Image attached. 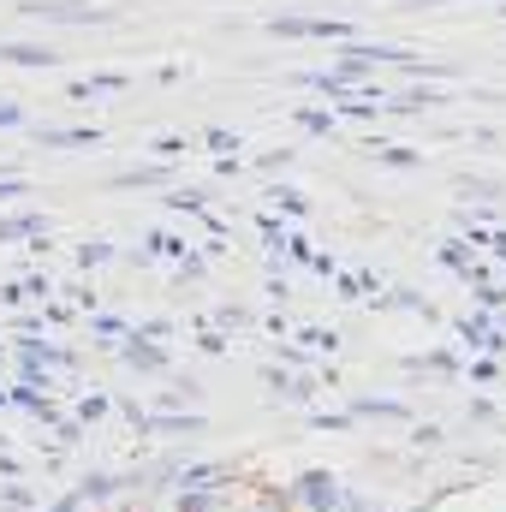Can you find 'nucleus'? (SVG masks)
Returning a JSON list of instances; mask_svg holds the SVG:
<instances>
[{
    "label": "nucleus",
    "instance_id": "nucleus-17",
    "mask_svg": "<svg viewBox=\"0 0 506 512\" xmlns=\"http://www.w3.org/2000/svg\"><path fill=\"white\" fill-rule=\"evenodd\" d=\"M0 126H18V108L12 102H0Z\"/></svg>",
    "mask_w": 506,
    "mask_h": 512
},
{
    "label": "nucleus",
    "instance_id": "nucleus-9",
    "mask_svg": "<svg viewBox=\"0 0 506 512\" xmlns=\"http://www.w3.org/2000/svg\"><path fill=\"white\" fill-rule=\"evenodd\" d=\"M6 60H18V66H48L54 54H48V48H36V42H12V48H6Z\"/></svg>",
    "mask_w": 506,
    "mask_h": 512
},
{
    "label": "nucleus",
    "instance_id": "nucleus-18",
    "mask_svg": "<svg viewBox=\"0 0 506 512\" xmlns=\"http://www.w3.org/2000/svg\"><path fill=\"white\" fill-rule=\"evenodd\" d=\"M0 405H6V387H0Z\"/></svg>",
    "mask_w": 506,
    "mask_h": 512
},
{
    "label": "nucleus",
    "instance_id": "nucleus-11",
    "mask_svg": "<svg viewBox=\"0 0 506 512\" xmlns=\"http://www.w3.org/2000/svg\"><path fill=\"white\" fill-rule=\"evenodd\" d=\"M96 417H108V399H102V393H90V399L78 405V423H96Z\"/></svg>",
    "mask_w": 506,
    "mask_h": 512
},
{
    "label": "nucleus",
    "instance_id": "nucleus-2",
    "mask_svg": "<svg viewBox=\"0 0 506 512\" xmlns=\"http://www.w3.org/2000/svg\"><path fill=\"white\" fill-rule=\"evenodd\" d=\"M233 483V465H179V489L185 495H215Z\"/></svg>",
    "mask_w": 506,
    "mask_h": 512
},
{
    "label": "nucleus",
    "instance_id": "nucleus-10",
    "mask_svg": "<svg viewBox=\"0 0 506 512\" xmlns=\"http://www.w3.org/2000/svg\"><path fill=\"white\" fill-rule=\"evenodd\" d=\"M42 143H96L90 126H72V131H42Z\"/></svg>",
    "mask_w": 506,
    "mask_h": 512
},
{
    "label": "nucleus",
    "instance_id": "nucleus-15",
    "mask_svg": "<svg viewBox=\"0 0 506 512\" xmlns=\"http://www.w3.org/2000/svg\"><path fill=\"white\" fill-rule=\"evenodd\" d=\"M48 512H84V501H78V495H66V501H54Z\"/></svg>",
    "mask_w": 506,
    "mask_h": 512
},
{
    "label": "nucleus",
    "instance_id": "nucleus-7",
    "mask_svg": "<svg viewBox=\"0 0 506 512\" xmlns=\"http://www.w3.org/2000/svg\"><path fill=\"white\" fill-rule=\"evenodd\" d=\"M120 483H126V477H90V483L78 489V501H84V507H90V501H108V495H120Z\"/></svg>",
    "mask_w": 506,
    "mask_h": 512
},
{
    "label": "nucleus",
    "instance_id": "nucleus-12",
    "mask_svg": "<svg viewBox=\"0 0 506 512\" xmlns=\"http://www.w3.org/2000/svg\"><path fill=\"white\" fill-rule=\"evenodd\" d=\"M304 346H310V352H334L340 340H334V334H322V328H304Z\"/></svg>",
    "mask_w": 506,
    "mask_h": 512
},
{
    "label": "nucleus",
    "instance_id": "nucleus-14",
    "mask_svg": "<svg viewBox=\"0 0 506 512\" xmlns=\"http://www.w3.org/2000/svg\"><path fill=\"white\" fill-rule=\"evenodd\" d=\"M78 262H84V268H90V262H108V245H84V251H78Z\"/></svg>",
    "mask_w": 506,
    "mask_h": 512
},
{
    "label": "nucleus",
    "instance_id": "nucleus-6",
    "mask_svg": "<svg viewBox=\"0 0 506 512\" xmlns=\"http://www.w3.org/2000/svg\"><path fill=\"white\" fill-rule=\"evenodd\" d=\"M352 417H399V423H405L411 411H405L399 399H358V405H352Z\"/></svg>",
    "mask_w": 506,
    "mask_h": 512
},
{
    "label": "nucleus",
    "instance_id": "nucleus-13",
    "mask_svg": "<svg viewBox=\"0 0 506 512\" xmlns=\"http://www.w3.org/2000/svg\"><path fill=\"white\" fill-rule=\"evenodd\" d=\"M381 161H387V167H411L417 155H411V149H381Z\"/></svg>",
    "mask_w": 506,
    "mask_h": 512
},
{
    "label": "nucleus",
    "instance_id": "nucleus-1",
    "mask_svg": "<svg viewBox=\"0 0 506 512\" xmlns=\"http://www.w3.org/2000/svg\"><path fill=\"white\" fill-rule=\"evenodd\" d=\"M292 507H304V512H370L358 495L340 489L334 471H304V477L292 483Z\"/></svg>",
    "mask_w": 506,
    "mask_h": 512
},
{
    "label": "nucleus",
    "instance_id": "nucleus-3",
    "mask_svg": "<svg viewBox=\"0 0 506 512\" xmlns=\"http://www.w3.org/2000/svg\"><path fill=\"white\" fill-rule=\"evenodd\" d=\"M274 30L280 36H346V24H334V18H280Z\"/></svg>",
    "mask_w": 506,
    "mask_h": 512
},
{
    "label": "nucleus",
    "instance_id": "nucleus-4",
    "mask_svg": "<svg viewBox=\"0 0 506 512\" xmlns=\"http://www.w3.org/2000/svg\"><path fill=\"white\" fill-rule=\"evenodd\" d=\"M120 352H126V364H137V370H161V364H167V352H161V346H149V340H137V334H131Z\"/></svg>",
    "mask_w": 506,
    "mask_h": 512
},
{
    "label": "nucleus",
    "instance_id": "nucleus-16",
    "mask_svg": "<svg viewBox=\"0 0 506 512\" xmlns=\"http://www.w3.org/2000/svg\"><path fill=\"white\" fill-rule=\"evenodd\" d=\"M0 477H18V459L12 453H0Z\"/></svg>",
    "mask_w": 506,
    "mask_h": 512
},
{
    "label": "nucleus",
    "instance_id": "nucleus-8",
    "mask_svg": "<svg viewBox=\"0 0 506 512\" xmlns=\"http://www.w3.org/2000/svg\"><path fill=\"white\" fill-rule=\"evenodd\" d=\"M42 233V221L36 215H18V221H0V245H12V239H36Z\"/></svg>",
    "mask_w": 506,
    "mask_h": 512
},
{
    "label": "nucleus",
    "instance_id": "nucleus-5",
    "mask_svg": "<svg viewBox=\"0 0 506 512\" xmlns=\"http://www.w3.org/2000/svg\"><path fill=\"white\" fill-rule=\"evenodd\" d=\"M137 429H167V435H197V429H203V417H173V411H161V417H143Z\"/></svg>",
    "mask_w": 506,
    "mask_h": 512
}]
</instances>
